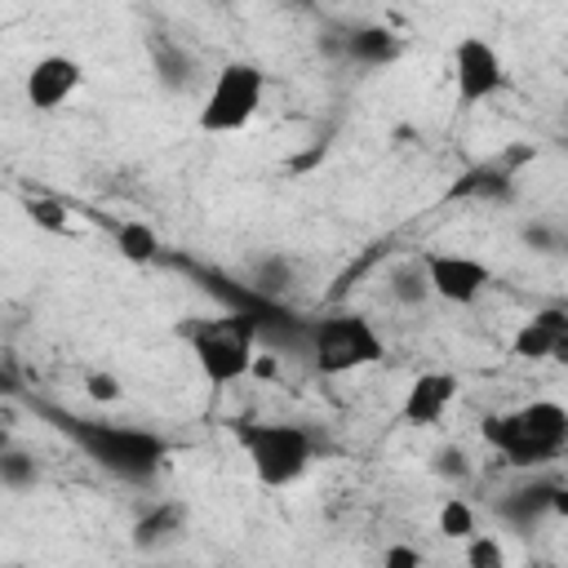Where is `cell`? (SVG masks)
<instances>
[{"label": "cell", "instance_id": "cell-4", "mask_svg": "<svg viewBox=\"0 0 568 568\" xmlns=\"http://www.w3.org/2000/svg\"><path fill=\"white\" fill-rule=\"evenodd\" d=\"M386 355V342L377 324L359 311H337L311 328V364L324 377H346Z\"/></svg>", "mask_w": 568, "mask_h": 568}, {"label": "cell", "instance_id": "cell-9", "mask_svg": "<svg viewBox=\"0 0 568 568\" xmlns=\"http://www.w3.org/2000/svg\"><path fill=\"white\" fill-rule=\"evenodd\" d=\"M80 80H84V71H80L75 58H67V53H44V58H36V62L27 67L22 93H27V102H31L36 111H58V106L80 89Z\"/></svg>", "mask_w": 568, "mask_h": 568}, {"label": "cell", "instance_id": "cell-14", "mask_svg": "<svg viewBox=\"0 0 568 568\" xmlns=\"http://www.w3.org/2000/svg\"><path fill=\"white\" fill-rule=\"evenodd\" d=\"M115 253L133 266H146V262L160 257V235L146 222H120L115 226Z\"/></svg>", "mask_w": 568, "mask_h": 568}, {"label": "cell", "instance_id": "cell-17", "mask_svg": "<svg viewBox=\"0 0 568 568\" xmlns=\"http://www.w3.org/2000/svg\"><path fill=\"white\" fill-rule=\"evenodd\" d=\"M0 484H4L9 493L31 488V484H36V457H31L27 448H18V444H4V448H0Z\"/></svg>", "mask_w": 568, "mask_h": 568}, {"label": "cell", "instance_id": "cell-11", "mask_svg": "<svg viewBox=\"0 0 568 568\" xmlns=\"http://www.w3.org/2000/svg\"><path fill=\"white\" fill-rule=\"evenodd\" d=\"M510 351L519 359H532V364H541V359L568 364V315L564 311H537V315H528L515 328Z\"/></svg>", "mask_w": 568, "mask_h": 568}, {"label": "cell", "instance_id": "cell-2", "mask_svg": "<svg viewBox=\"0 0 568 568\" xmlns=\"http://www.w3.org/2000/svg\"><path fill=\"white\" fill-rule=\"evenodd\" d=\"M186 342H191L200 373L213 386H231L244 373H253V364H257V320L248 311L209 315L186 333Z\"/></svg>", "mask_w": 568, "mask_h": 568}, {"label": "cell", "instance_id": "cell-22", "mask_svg": "<svg viewBox=\"0 0 568 568\" xmlns=\"http://www.w3.org/2000/svg\"><path fill=\"white\" fill-rule=\"evenodd\" d=\"M253 275L262 280V288H288V262H284V257H266V262H257Z\"/></svg>", "mask_w": 568, "mask_h": 568}, {"label": "cell", "instance_id": "cell-19", "mask_svg": "<svg viewBox=\"0 0 568 568\" xmlns=\"http://www.w3.org/2000/svg\"><path fill=\"white\" fill-rule=\"evenodd\" d=\"M462 559L470 564V568H501L506 564V550L497 546V537H466V550H462Z\"/></svg>", "mask_w": 568, "mask_h": 568}, {"label": "cell", "instance_id": "cell-7", "mask_svg": "<svg viewBox=\"0 0 568 568\" xmlns=\"http://www.w3.org/2000/svg\"><path fill=\"white\" fill-rule=\"evenodd\" d=\"M453 89L462 106H479L506 89V67L501 53L484 36H462L453 49Z\"/></svg>", "mask_w": 568, "mask_h": 568}, {"label": "cell", "instance_id": "cell-8", "mask_svg": "<svg viewBox=\"0 0 568 568\" xmlns=\"http://www.w3.org/2000/svg\"><path fill=\"white\" fill-rule=\"evenodd\" d=\"M426 262V280H430V293L439 302H453V306H470L484 297V288L493 284V271L488 262L470 257V253H422Z\"/></svg>", "mask_w": 568, "mask_h": 568}, {"label": "cell", "instance_id": "cell-5", "mask_svg": "<svg viewBox=\"0 0 568 568\" xmlns=\"http://www.w3.org/2000/svg\"><path fill=\"white\" fill-rule=\"evenodd\" d=\"M75 435V444L98 462L106 466L111 475L120 479H146L160 470V462L169 457V444L151 430H138V426H106V422H71L67 426Z\"/></svg>", "mask_w": 568, "mask_h": 568}, {"label": "cell", "instance_id": "cell-23", "mask_svg": "<svg viewBox=\"0 0 568 568\" xmlns=\"http://www.w3.org/2000/svg\"><path fill=\"white\" fill-rule=\"evenodd\" d=\"M382 564H386V568H417V564H422V555H417L413 546H386Z\"/></svg>", "mask_w": 568, "mask_h": 568}, {"label": "cell", "instance_id": "cell-10", "mask_svg": "<svg viewBox=\"0 0 568 568\" xmlns=\"http://www.w3.org/2000/svg\"><path fill=\"white\" fill-rule=\"evenodd\" d=\"M457 390H462L457 373H444V368L417 373V377L408 382L404 399H399V422H404V426H435V422L448 413V404L457 399Z\"/></svg>", "mask_w": 568, "mask_h": 568}, {"label": "cell", "instance_id": "cell-12", "mask_svg": "<svg viewBox=\"0 0 568 568\" xmlns=\"http://www.w3.org/2000/svg\"><path fill=\"white\" fill-rule=\"evenodd\" d=\"M342 49H346V58H355L359 67H390V62L404 53V40H399L390 27H355V31H346Z\"/></svg>", "mask_w": 568, "mask_h": 568}, {"label": "cell", "instance_id": "cell-13", "mask_svg": "<svg viewBox=\"0 0 568 568\" xmlns=\"http://www.w3.org/2000/svg\"><path fill=\"white\" fill-rule=\"evenodd\" d=\"M182 519H186L182 506H160V510H151L146 519L133 524V546H138V550H155V546L182 537Z\"/></svg>", "mask_w": 568, "mask_h": 568}, {"label": "cell", "instance_id": "cell-18", "mask_svg": "<svg viewBox=\"0 0 568 568\" xmlns=\"http://www.w3.org/2000/svg\"><path fill=\"white\" fill-rule=\"evenodd\" d=\"M27 213H31V222H36V226H44V231H58V235H67V231H71L67 209H62L58 200H49V195H27Z\"/></svg>", "mask_w": 568, "mask_h": 568}, {"label": "cell", "instance_id": "cell-3", "mask_svg": "<svg viewBox=\"0 0 568 568\" xmlns=\"http://www.w3.org/2000/svg\"><path fill=\"white\" fill-rule=\"evenodd\" d=\"M240 448L266 488H288L311 470L315 439L293 422H248L240 426Z\"/></svg>", "mask_w": 568, "mask_h": 568}, {"label": "cell", "instance_id": "cell-1", "mask_svg": "<svg viewBox=\"0 0 568 568\" xmlns=\"http://www.w3.org/2000/svg\"><path fill=\"white\" fill-rule=\"evenodd\" d=\"M484 444L510 466H546L568 453V408L555 399H532L484 417Z\"/></svg>", "mask_w": 568, "mask_h": 568}, {"label": "cell", "instance_id": "cell-16", "mask_svg": "<svg viewBox=\"0 0 568 568\" xmlns=\"http://www.w3.org/2000/svg\"><path fill=\"white\" fill-rule=\"evenodd\" d=\"M435 528H439V537H448V541L475 537V532H479V528H475V506H470L466 497H444V506H439V515H435Z\"/></svg>", "mask_w": 568, "mask_h": 568}, {"label": "cell", "instance_id": "cell-15", "mask_svg": "<svg viewBox=\"0 0 568 568\" xmlns=\"http://www.w3.org/2000/svg\"><path fill=\"white\" fill-rule=\"evenodd\" d=\"M426 293H430V280H426V262L422 257L417 262H399L390 271V297L395 302L417 306V302H426Z\"/></svg>", "mask_w": 568, "mask_h": 568}, {"label": "cell", "instance_id": "cell-6", "mask_svg": "<svg viewBox=\"0 0 568 568\" xmlns=\"http://www.w3.org/2000/svg\"><path fill=\"white\" fill-rule=\"evenodd\" d=\"M262 98H266V71L257 62H226L204 93L200 129L204 133H235L262 111Z\"/></svg>", "mask_w": 568, "mask_h": 568}, {"label": "cell", "instance_id": "cell-24", "mask_svg": "<svg viewBox=\"0 0 568 568\" xmlns=\"http://www.w3.org/2000/svg\"><path fill=\"white\" fill-rule=\"evenodd\" d=\"M550 515H568V488L564 484L550 488Z\"/></svg>", "mask_w": 568, "mask_h": 568}, {"label": "cell", "instance_id": "cell-21", "mask_svg": "<svg viewBox=\"0 0 568 568\" xmlns=\"http://www.w3.org/2000/svg\"><path fill=\"white\" fill-rule=\"evenodd\" d=\"M435 470H439L444 479H466V475H470V457H466L457 444H448V448L435 453Z\"/></svg>", "mask_w": 568, "mask_h": 568}, {"label": "cell", "instance_id": "cell-20", "mask_svg": "<svg viewBox=\"0 0 568 568\" xmlns=\"http://www.w3.org/2000/svg\"><path fill=\"white\" fill-rule=\"evenodd\" d=\"M84 390H89L93 404H115V399L124 395L120 377H111V373H89V377H84Z\"/></svg>", "mask_w": 568, "mask_h": 568}]
</instances>
